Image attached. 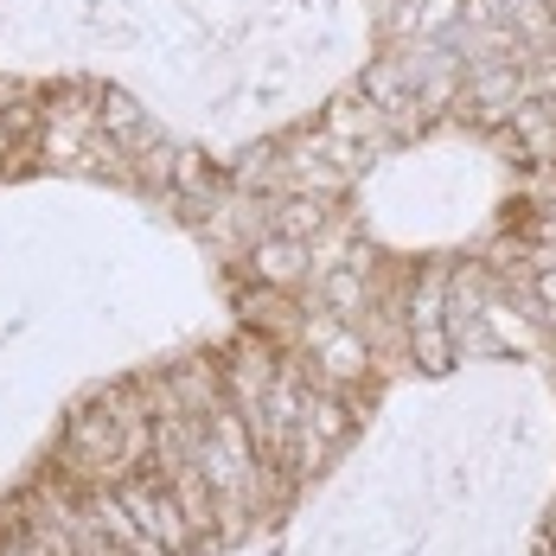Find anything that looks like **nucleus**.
I'll use <instances>...</instances> for the list:
<instances>
[{"instance_id":"obj_3","label":"nucleus","mask_w":556,"mask_h":556,"mask_svg":"<svg viewBox=\"0 0 556 556\" xmlns=\"http://www.w3.org/2000/svg\"><path fill=\"white\" fill-rule=\"evenodd\" d=\"M115 500L128 505V518L161 544L167 556H186L192 544H199V531H192V518L179 511V500L167 493V480L154 473V467H141V473H128L122 486H115Z\"/></svg>"},{"instance_id":"obj_4","label":"nucleus","mask_w":556,"mask_h":556,"mask_svg":"<svg viewBox=\"0 0 556 556\" xmlns=\"http://www.w3.org/2000/svg\"><path fill=\"white\" fill-rule=\"evenodd\" d=\"M250 269L269 281V288H294V281H314V250H307V243H294V237L263 230V237H256V250H250Z\"/></svg>"},{"instance_id":"obj_2","label":"nucleus","mask_w":556,"mask_h":556,"mask_svg":"<svg viewBox=\"0 0 556 556\" xmlns=\"http://www.w3.org/2000/svg\"><path fill=\"white\" fill-rule=\"evenodd\" d=\"M294 339H301V365L314 371V378H327V384L352 390L365 371H371V339L365 327H352V320H339L327 307H314V314H301L294 320Z\"/></svg>"},{"instance_id":"obj_1","label":"nucleus","mask_w":556,"mask_h":556,"mask_svg":"<svg viewBox=\"0 0 556 556\" xmlns=\"http://www.w3.org/2000/svg\"><path fill=\"white\" fill-rule=\"evenodd\" d=\"M58 473L77 480V486H122L128 473H141V460L128 447V429H122V416L110 409V396L71 409L64 442H58Z\"/></svg>"}]
</instances>
